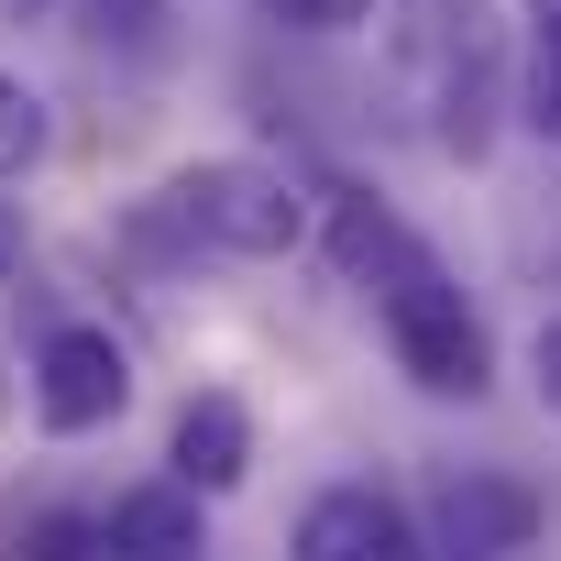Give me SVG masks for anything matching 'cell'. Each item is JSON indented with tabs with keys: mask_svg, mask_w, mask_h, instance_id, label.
Instances as JSON below:
<instances>
[{
	"mask_svg": "<svg viewBox=\"0 0 561 561\" xmlns=\"http://www.w3.org/2000/svg\"><path fill=\"white\" fill-rule=\"evenodd\" d=\"M144 231H165L176 253H231V264H275L309 242V187L264 154H198L144 198Z\"/></svg>",
	"mask_w": 561,
	"mask_h": 561,
	"instance_id": "cell-1",
	"label": "cell"
},
{
	"mask_svg": "<svg viewBox=\"0 0 561 561\" xmlns=\"http://www.w3.org/2000/svg\"><path fill=\"white\" fill-rule=\"evenodd\" d=\"M375 331H386V353H397V375H408L419 397H462V408H473V397L495 386V342H484V320H473V298L451 287L440 253L375 298Z\"/></svg>",
	"mask_w": 561,
	"mask_h": 561,
	"instance_id": "cell-2",
	"label": "cell"
},
{
	"mask_svg": "<svg viewBox=\"0 0 561 561\" xmlns=\"http://www.w3.org/2000/svg\"><path fill=\"white\" fill-rule=\"evenodd\" d=\"M23 408L45 440H100L122 408H133V353L100 331V320H56L23 364Z\"/></svg>",
	"mask_w": 561,
	"mask_h": 561,
	"instance_id": "cell-3",
	"label": "cell"
},
{
	"mask_svg": "<svg viewBox=\"0 0 561 561\" xmlns=\"http://www.w3.org/2000/svg\"><path fill=\"white\" fill-rule=\"evenodd\" d=\"M408 67L430 78V122H440V144L451 154H484V111L506 100V78H495V34H484V12L462 0V12H408Z\"/></svg>",
	"mask_w": 561,
	"mask_h": 561,
	"instance_id": "cell-4",
	"label": "cell"
},
{
	"mask_svg": "<svg viewBox=\"0 0 561 561\" xmlns=\"http://www.w3.org/2000/svg\"><path fill=\"white\" fill-rule=\"evenodd\" d=\"M539 484L528 473H495V462H451L430 484V550L440 561H517L539 550Z\"/></svg>",
	"mask_w": 561,
	"mask_h": 561,
	"instance_id": "cell-5",
	"label": "cell"
},
{
	"mask_svg": "<svg viewBox=\"0 0 561 561\" xmlns=\"http://www.w3.org/2000/svg\"><path fill=\"white\" fill-rule=\"evenodd\" d=\"M287 561H430V528H419V506H408L397 484L342 473V484H320V495L298 506Z\"/></svg>",
	"mask_w": 561,
	"mask_h": 561,
	"instance_id": "cell-6",
	"label": "cell"
},
{
	"mask_svg": "<svg viewBox=\"0 0 561 561\" xmlns=\"http://www.w3.org/2000/svg\"><path fill=\"white\" fill-rule=\"evenodd\" d=\"M320 242H331V264H342V287H364V298H386L397 275L430 264V242H419L375 187H320Z\"/></svg>",
	"mask_w": 561,
	"mask_h": 561,
	"instance_id": "cell-7",
	"label": "cell"
},
{
	"mask_svg": "<svg viewBox=\"0 0 561 561\" xmlns=\"http://www.w3.org/2000/svg\"><path fill=\"white\" fill-rule=\"evenodd\" d=\"M165 473L187 484V495H242V473H253V408L231 397V386H198L187 408H176V430H165Z\"/></svg>",
	"mask_w": 561,
	"mask_h": 561,
	"instance_id": "cell-8",
	"label": "cell"
},
{
	"mask_svg": "<svg viewBox=\"0 0 561 561\" xmlns=\"http://www.w3.org/2000/svg\"><path fill=\"white\" fill-rule=\"evenodd\" d=\"M100 517H111V550H122V561H198V550H209V495H187L176 473L122 484Z\"/></svg>",
	"mask_w": 561,
	"mask_h": 561,
	"instance_id": "cell-9",
	"label": "cell"
},
{
	"mask_svg": "<svg viewBox=\"0 0 561 561\" xmlns=\"http://www.w3.org/2000/svg\"><path fill=\"white\" fill-rule=\"evenodd\" d=\"M67 34H78L100 67L154 78V67L176 56V0H67Z\"/></svg>",
	"mask_w": 561,
	"mask_h": 561,
	"instance_id": "cell-10",
	"label": "cell"
},
{
	"mask_svg": "<svg viewBox=\"0 0 561 561\" xmlns=\"http://www.w3.org/2000/svg\"><path fill=\"white\" fill-rule=\"evenodd\" d=\"M45 154H56V111H45V89L0 67V187H23Z\"/></svg>",
	"mask_w": 561,
	"mask_h": 561,
	"instance_id": "cell-11",
	"label": "cell"
},
{
	"mask_svg": "<svg viewBox=\"0 0 561 561\" xmlns=\"http://www.w3.org/2000/svg\"><path fill=\"white\" fill-rule=\"evenodd\" d=\"M12 561H122V550H111V517L56 506V517H34V528L12 539Z\"/></svg>",
	"mask_w": 561,
	"mask_h": 561,
	"instance_id": "cell-12",
	"label": "cell"
},
{
	"mask_svg": "<svg viewBox=\"0 0 561 561\" xmlns=\"http://www.w3.org/2000/svg\"><path fill=\"white\" fill-rule=\"evenodd\" d=\"M253 23H275V34H364L375 23V0H242Z\"/></svg>",
	"mask_w": 561,
	"mask_h": 561,
	"instance_id": "cell-13",
	"label": "cell"
},
{
	"mask_svg": "<svg viewBox=\"0 0 561 561\" xmlns=\"http://www.w3.org/2000/svg\"><path fill=\"white\" fill-rule=\"evenodd\" d=\"M517 111H528L539 144H561V45H528V67H517Z\"/></svg>",
	"mask_w": 561,
	"mask_h": 561,
	"instance_id": "cell-14",
	"label": "cell"
},
{
	"mask_svg": "<svg viewBox=\"0 0 561 561\" xmlns=\"http://www.w3.org/2000/svg\"><path fill=\"white\" fill-rule=\"evenodd\" d=\"M528 375H539V408H561V309L539 320V342H528Z\"/></svg>",
	"mask_w": 561,
	"mask_h": 561,
	"instance_id": "cell-15",
	"label": "cell"
},
{
	"mask_svg": "<svg viewBox=\"0 0 561 561\" xmlns=\"http://www.w3.org/2000/svg\"><path fill=\"white\" fill-rule=\"evenodd\" d=\"M528 45H561V0H528Z\"/></svg>",
	"mask_w": 561,
	"mask_h": 561,
	"instance_id": "cell-16",
	"label": "cell"
},
{
	"mask_svg": "<svg viewBox=\"0 0 561 561\" xmlns=\"http://www.w3.org/2000/svg\"><path fill=\"white\" fill-rule=\"evenodd\" d=\"M0 275H23V220L0 209Z\"/></svg>",
	"mask_w": 561,
	"mask_h": 561,
	"instance_id": "cell-17",
	"label": "cell"
},
{
	"mask_svg": "<svg viewBox=\"0 0 561 561\" xmlns=\"http://www.w3.org/2000/svg\"><path fill=\"white\" fill-rule=\"evenodd\" d=\"M34 12H45V0H0V23H34Z\"/></svg>",
	"mask_w": 561,
	"mask_h": 561,
	"instance_id": "cell-18",
	"label": "cell"
},
{
	"mask_svg": "<svg viewBox=\"0 0 561 561\" xmlns=\"http://www.w3.org/2000/svg\"><path fill=\"white\" fill-rule=\"evenodd\" d=\"M430 561H440V550H430Z\"/></svg>",
	"mask_w": 561,
	"mask_h": 561,
	"instance_id": "cell-19",
	"label": "cell"
}]
</instances>
